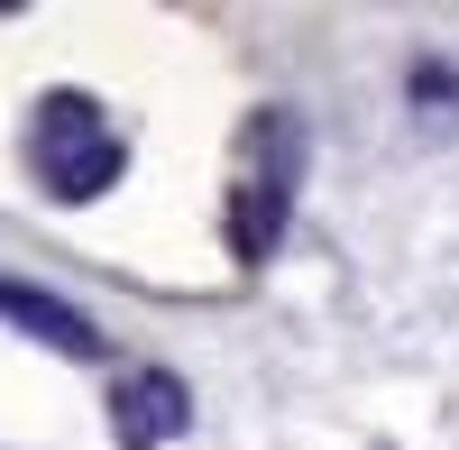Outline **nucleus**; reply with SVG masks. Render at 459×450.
Listing matches in <instances>:
<instances>
[{"label":"nucleus","instance_id":"f257e3e1","mask_svg":"<svg viewBox=\"0 0 459 450\" xmlns=\"http://www.w3.org/2000/svg\"><path fill=\"white\" fill-rule=\"evenodd\" d=\"M294 175H303V120L294 110H257L248 138H239V184H230V248H239L248 267L285 239Z\"/></svg>","mask_w":459,"mask_h":450},{"label":"nucleus","instance_id":"f03ea898","mask_svg":"<svg viewBox=\"0 0 459 450\" xmlns=\"http://www.w3.org/2000/svg\"><path fill=\"white\" fill-rule=\"evenodd\" d=\"M28 166H37V184H47L56 203H92V194L120 184L129 147L110 138V120H101L83 92H47L37 120H28Z\"/></svg>","mask_w":459,"mask_h":450},{"label":"nucleus","instance_id":"7ed1b4c3","mask_svg":"<svg viewBox=\"0 0 459 450\" xmlns=\"http://www.w3.org/2000/svg\"><path fill=\"white\" fill-rule=\"evenodd\" d=\"M110 432H120V450H166L175 432H194V395H184V377H166V368L120 377V386H110Z\"/></svg>","mask_w":459,"mask_h":450},{"label":"nucleus","instance_id":"20e7f679","mask_svg":"<svg viewBox=\"0 0 459 450\" xmlns=\"http://www.w3.org/2000/svg\"><path fill=\"white\" fill-rule=\"evenodd\" d=\"M0 313H10L28 341H47V350H65V359H101V331H92V313H74L65 294H47V285H0Z\"/></svg>","mask_w":459,"mask_h":450}]
</instances>
